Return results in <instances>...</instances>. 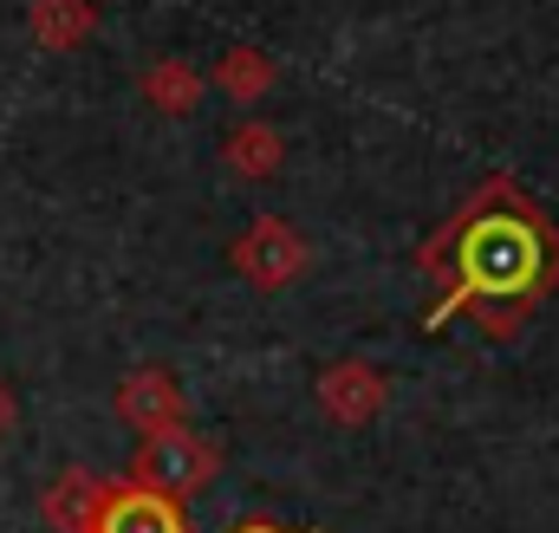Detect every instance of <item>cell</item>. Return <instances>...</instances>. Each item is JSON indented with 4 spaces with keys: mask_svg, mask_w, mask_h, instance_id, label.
I'll use <instances>...</instances> for the list:
<instances>
[{
    "mask_svg": "<svg viewBox=\"0 0 559 533\" xmlns=\"http://www.w3.org/2000/svg\"><path fill=\"white\" fill-rule=\"evenodd\" d=\"M267 85H274V59L261 46H228L215 59V92H228L235 105H254Z\"/></svg>",
    "mask_w": 559,
    "mask_h": 533,
    "instance_id": "obj_10",
    "label": "cell"
},
{
    "mask_svg": "<svg viewBox=\"0 0 559 533\" xmlns=\"http://www.w3.org/2000/svg\"><path fill=\"white\" fill-rule=\"evenodd\" d=\"M222 156H228L235 176H274L286 143H280L274 125H235V131L222 137Z\"/></svg>",
    "mask_w": 559,
    "mask_h": 533,
    "instance_id": "obj_11",
    "label": "cell"
},
{
    "mask_svg": "<svg viewBox=\"0 0 559 533\" xmlns=\"http://www.w3.org/2000/svg\"><path fill=\"white\" fill-rule=\"evenodd\" d=\"M92 533H189V521H182V508H176V501H163V495H150V488L118 482V488H105Z\"/></svg>",
    "mask_w": 559,
    "mask_h": 533,
    "instance_id": "obj_6",
    "label": "cell"
},
{
    "mask_svg": "<svg viewBox=\"0 0 559 533\" xmlns=\"http://www.w3.org/2000/svg\"><path fill=\"white\" fill-rule=\"evenodd\" d=\"M118 416L138 429V436H156V429H169V423H182V391H176V378L163 371V365H138L124 384H118Z\"/></svg>",
    "mask_w": 559,
    "mask_h": 533,
    "instance_id": "obj_5",
    "label": "cell"
},
{
    "mask_svg": "<svg viewBox=\"0 0 559 533\" xmlns=\"http://www.w3.org/2000/svg\"><path fill=\"white\" fill-rule=\"evenodd\" d=\"M228 533H286V528H274V521H241V528H228Z\"/></svg>",
    "mask_w": 559,
    "mask_h": 533,
    "instance_id": "obj_13",
    "label": "cell"
},
{
    "mask_svg": "<svg viewBox=\"0 0 559 533\" xmlns=\"http://www.w3.org/2000/svg\"><path fill=\"white\" fill-rule=\"evenodd\" d=\"M26 20H33V39H39V46L66 52V46H85V39H92L98 7H92V0H33Z\"/></svg>",
    "mask_w": 559,
    "mask_h": 533,
    "instance_id": "obj_8",
    "label": "cell"
},
{
    "mask_svg": "<svg viewBox=\"0 0 559 533\" xmlns=\"http://www.w3.org/2000/svg\"><path fill=\"white\" fill-rule=\"evenodd\" d=\"M105 488H111V482H98L92 469H66V475L39 495V521H46L52 533H92Z\"/></svg>",
    "mask_w": 559,
    "mask_h": 533,
    "instance_id": "obj_7",
    "label": "cell"
},
{
    "mask_svg": "<svg viewBox=\"0 0 559 533\" xmlns=\"http://www.w3.org/2000/svg\"><path fill=\"white\" fill-rule=\"evenodd\" d=\"M228 261H235V273H241V280H254V286L280 293V286H293V280L312 266V248H306V235H299L293 222L261 215L254 228H241V235H235Z\"/></svg>",
    "mask_w": 559,
    "mask_h": 533,
    "instance_id": "obj_3",
    "label": "cell"
},
{
    "mask_svg": "<svg viewBox=\"0 0 559 533\" xmlns=\"http://www.w3.org/2000/svg\"><path fill=\"white\" fill-rule=\"evenodd\" d=\"M384 403H391V384H384V371L365 365V358H338V365L319 371V410H325L332 423H345V429L371 423Z\"/></svg>",
    "mask_w": 559,
    "mask_h": 533,
    "instance_id": "obj_4",
    "label": "cell"
},
{
    "mask_svg": "<svg viewBox=\"0 0 559 533\" xmlns=\"http://www.w3.org/2000/svg\"><path fill=\"white\" fill-rule=\"evenodd\" d=\"M417 261L442 286V312L462 306L495 339H508L559 286V228L514 176H481Z\"/></svg>",
    "mask_w": 559,
    "mask_h": 533,
    "instance_id": "obj_1",
    "label": "cell"
},
{
    "mask_svg": "<svg viewBox=\"0 0 559 533\" xmlns=\"http://www.w3.org/2000/svg\"><path fill=\"white\" fill-rule=\"evenodd\" d=\"M215 482V442L195 436L189 423H169L156 436H143L131 455V488H150L163 501H189Z\"/></svg>",
    "mask_w": 559,
    "mask_h": 533,
    "instance_id": "obj_2",
    "label": "cell"
},
{
    "mask_svg": "<svg viewBox=\"0 0 559 533\" xmlns=\"http://www.w3.org/2000/svg\"><path fill=\"white\" fill-rule=\"evenodd\" d=\"M13 416H20V403H13L7 384H0V442H7V429H13Z\"/></svg>",
    "mask_w": 559,
    "mask_h": 533,
    "instance_id": "obj_12",
    "label": "cell"
},
{
    "mask_svg": "<svg viewBox=\"0 0 559 533\" xmlns=\"http://www.w3.org/2000/svg\"><path fill=\"white\" fill-rule=\"evenodd\" d=\"M143 98L156 105V111H169V118H182V111H195L202 105V72L189 66V59H156V66H143Z\"/></svg>",
    "mask_w": 559,
    "mask_h": 533,
    "instance_id": "obj_9",
    "label": "cell"
}]
</instances>
